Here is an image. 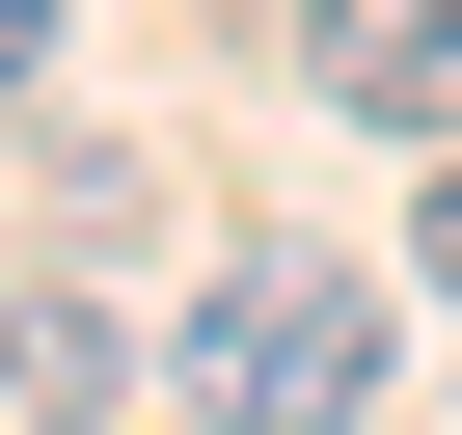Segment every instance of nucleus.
<instances>
[{"instance_id":"nucleus-5","label":"nucleus","mask_w":462,"mask_h":435,"mask_svg":"<svg viewBox=\"0 0 462 435\" xmlns=\"http://www.w3.org/2000/svg\"><path fill=\"white\" fill-rule=\"evenodd\" d=\"M28 82H55V0H0V109H28Z\"/></svg>"},{"instance_id":"nucleus-3","label":"nucleus","mask_w":462,"mask_h":435,"mask_svg":"<svg viewBox=\"0 0 462 435\" xmlns=\"http://www.w3.org/2000/svg\"><path fill=\"white\" fill-rule=\"evenodd\" d=\"M109 408H136V354H109V300H82V273H55V300L0 273V435H109Z\"/></svg>"},{"instance_id":"nucleus-4","label":"nucleus","mask_w":462,"mask_h":435,"mask_svg":"<svg viewBox=\"0 0 462 435\" xmlns=\"http://www.w3.org/2000/svg\"><path fill=\"white\" fill-rule=\"evenodd\" d=\"M408 273H435V300H462V163H435V190H408Z\"/></svg>"},{"instance_id":"nucleus-1","label":"nucleus","mask_w":462,"mask_h":435,"mask_svg":"<svg viewBox=\"0 0 462 435\" xmlns=\"http://www.w3.org/2000/svg\"><path fill=\"white\" fill-rule=\"evenodd\" d=\"M163 408L190 435H354L381 408V273L354 245H217L190 327H163Z\"/></svg>"},{"instance_id":"nucleus-2","label":"nucleus","mask_w":462,"mask_h":435,"mask_svg":"<svg viewBox=\"0 0 462 435\" xmlns=\"http://www.w3.org/2000/svg\"><path fill=\"white\" fill-rule=\"evenodd\" d=\"M300 82H327L354 136H435V163H462V0H300Z\"/></svg>"}]
</instances>
